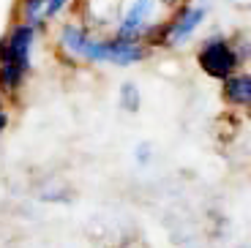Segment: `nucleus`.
<instances>
[{"label": "nucleus", "instance_id": "nucleus-1", "mask_svg": "<svg viewBox=\"0 0 251 248\" xmlns=\"http://www.w3.org/2000/svg\"><path fill=\"white\" fill-rule=\"evenodd\" d=\"M30 47H33V27L19 25L8 38L0 41V90L14 93L27 69H30Z\"/></svg>", "mask_w": 251, "mask_h": 248}, {"label": "nucleus", "instance_id": "nucleus-2", "mask_svg": "<svg viewBox=\"0 0 251 248\" xmlns=\"http://www.w3.org/2000/svg\"><path fill=\"white\" fill-rule=\"evenodd\" d=\"M145 50L131 38H115V41H96V38H85L79 50V57L93 63H115V66H131V63L142 60Z\"/></svg>", "mask_w": 251, "mask_h": 248}, {"label": "nucleus", "instance_id": "nucleus-3", "mask_svg": "<svg viewBox=\"0 0 251 248\" xmlns=\"http://www.w3.org/2000/svg\"><path fill=\"white\" fill-rule=\"evenodd\" d=\"M200 66L205 74L216 76V79H229L235 66H238V57H235L232 47L226 41L213 38V41H207L200 50Z\"/></svg>", "mask_w": 251, "mask_h": 248}, {"label": "nucleus", "instance_id": "nucleus-4", "mask_svg": "<svg viewBox=\"0 0 251 248\" xmlns=\"http://www.w3.org/2000/svg\"><path fill=\"white\" fill-rule=\"evenodd\" d=\"M153 8H156V0H134L128 14L120 22V38H131L137 33H142V27L148 25V19L153 17Z\"/></svg>", "mask_w": 251, "mask_h": 248}, {"label": "nucleus", "instance_id": "nucleus-5", "mask_svg": "<svg viewBox=\"0 0 251 248\" xmlns=\"http://www.w3.org/2000/svg\"><path fill=\"white\" fill-rule=\"evenodd\" d=\"M205 19V11L202 8H186V11L180 14V17L172 22V30H170V41L172 44H180V41H186L191 33L200 27V22Z\"/></svg>", "mask_w": 251, "mask_h": 248}, {"label": "nucleus", "instance_id": "nucleus-6", "mask_svg": "<svg viewBox=\"0 0 251 248\" xmlns=\"http://www.w3.org/2000/svg\"><path fill=\"white\" fill-rule=\"evenodd\" d=\"M224 99L238 106H251V74L229 76L224 82Z\"/></svg>", "mask_w": 251, "mask_h": 248}, {"label": "nucleus", "instance_id": "nucleus-7", "mask_svg": "<svg viewBox=\"0 0 251 248\" xmlns=\"http://www.w3.org/2000/svg\"><path fill=\"white\" fill-rule=\"evenodd\" d=\"M66 0H25V17L27 22H38L41 17H55L57 11L63 8Z\"/></svg>", "mask_w": 251, "mask_h": 248}, {"label": "nucleus", "instance_id": "nucleus-8", "mask_svg": "<svg viewBox=\"0 0 251 248\" xmlns=\"http://www.w3.org/2000/svg\"><path fill=\"white\" fill-rule=\"evenodd\" d=\"M120 101H123V106L126 109H137V104H139V96H137V90H134V85H126L123 87V93H120Z\"/></svg>", "mask_w": 251, "mask_h": 248}, {"label": "nucleus", "instance_id": "nucleus-9", "mask_svg": "<svg viewBox=\"0 0 251 248\" xmlns=\"http://www.w3.org/2000/svg\"><path fill=\"white\" fill-rule=\"evenodd\" d=\"M8 125V115H6V109H3V104H0V131Z\"/></svg>", "mask_w": 251, "mask_h": 248}, {"label": "nucleus", "instance_id": "nucleus-10", "mask_svg": "<svg viewBox=\"0 0 251 248\" xmlns=\"http://www.w3.org/2000/svg\"><path fill=\"white\" fill-rule=\"evenodd\" d=\"M164 3H175V0H164Z\"/></svg>", "mask_w": 251, "mask_h": 248}]
</instances>
